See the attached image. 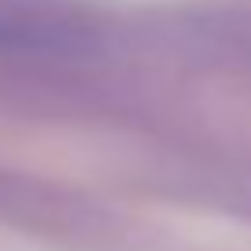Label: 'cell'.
Segmentation results:
<instances>
[{"label":"cell","instance_id":"6da1fadb","mask_svg":"<svg viewBox=\"0 0 251 251\" xmlns=\"http://www.w3.org/2000/svg\"><path fill=\"white\" fill-rule=\"evenodd\" d=\"M23 45H37V33L19 19L0 15V48H23Z\"/></svg>","mask_w":251,"mask_h":251}]
</instances>
